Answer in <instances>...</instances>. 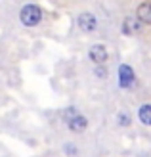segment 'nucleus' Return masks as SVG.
Segmentation results:
<instances>
[{"label":"nucleus","mask_w":151,"mask_h":157,"mask_svg":"<svg viewBox=\"0 0 151 157\" xmlns=\"http://www.w3.org/2000/svg\"><path fill=\"white\" fill-rule=\"evenodd\" d=\"M63 119H65L69 130H73V132H84L86 127H88V121H86L84 117L78 113L77 109H73V107L65 109V113H63Z\"/></svg>","instance_id":"obj_1"},{"label":"nucleus","mask_w":151,"mask_h":157,"mask_svg":"<svg viewBox=\"0 0 151 157\" xmlns=\"http://www.w3.org/2000/svg\"><path fill=\"white\" fill-rule=\"evenodd\" d=\"M19 19L25 27H35L40 23L42 19V10L35 4H27L21 8V13H19Z\"/></svg>","instance_id":"obj_2"},{"label":"nucleus","mask_w":151,"mask_h":157,"mask_svg":"<svg viewBox=\"0 0 151 157\" xmlns=\"http://www.w3.org/2000/svg\"><path fill=\"white\" fill-rule=\"evenodd\" d=\"M134 78H136V75H134V69L130 65H121L119 67V84L123 86V88H130V86L134 84Z\"/></svg>","instance_id":"obj_3"},{"label":"nucleus","mask_w":151,"mask_h":157,"mask_svg":"<svg viewBox=\"0 0 151 157\" xmlns=\"http://www.w3.org/2000/svg\"><path fill=\"white\" fill-rule=\"evenodd\" d=\"M140 31H142V21L138 17H134V15L124 17V21H123V33L124 35L132 36V35H138Z\"/></svg>","instance_id":"obj_4"},{"label":"nucleus","mask_w":151,"mask_h":157,"mask_svg":"<svg viewBox=\"0 0 151 157\" xmlns=\"http://www.w3.org/2000/svg\"><path fill=\"white\" fill-rule=\"evenodd\" d=\"M96 25H98V21L94 17V13L84 12V13L78 15V27H81V31H84V33H92V31L96 29Z\"/></svg>","instance_id":"obj_5"},{"label":"nucleus","mask_w":151,"mask_h":157,"mask_svg":"<svg viewBox=\"0 0 151 157\" xmlns=\"http://www.w3.org/2000/svg\"><path fill=\"white\" fill-rule=\"evenodd\" d=\"M90 59L94 61V63H105V59H107V48H105V44H94L92 48H90Z\"/></svg>","instance_id":"obj_6"},{"label":"nucleus","mask_w":151,"mask_h":157,"mask_svg":"<svg viewBox=\"0 0 151 157\" xmlns=\"http://www.w3.org/2000/svg\"><path fill=\"white\" fill-rule=\"evenodd\" d=\"M136 17L145 23V25H151V2H144L138 6V12H136Z\"/></svg>","instance_id":"obj_7"},{"label":"nucleus","mask_w":151,"mask_h":157,"mask_svg":"<svg viewBox=\"0 0 151 157\" xmlns=\"http://www.w3.org/2000/svg\"><path fill=\"white\" fill-rule=\"evenodd\" d=\"M138 117H140V121L147 124V127H151V104H144L140 107V111H138Z\"/></svg>","instance_id":"obj_8"},{"label":"nucleus","mask_w":151,"mask_h":157,"mask_svg":"<svg viewBox=\"0 0 151 157\" xmlns=\"http://www.w3.org/2000/svg\"><path fill=\"white\" fill-rule=\"evenodd\" d=\"M119 121H121L123 124H128V117H126V115H119Z\"/></svg>","instance_id":"obj_9"},{"label":"nucleus","mask_w":151,"mask_h":157,"mask_svg":"<svg viewBox=\"0 0 151 157\" xmlns=\"http://www.w3.org/2000/svg\"><path fill=\"white\" fill-rule=\"evenodd\" d=\"M96 73H98L100 77H105V75H107V73H105V69H98V71H96Z\"/></svg>","instance_id":"obj_10"}]
</instances>
